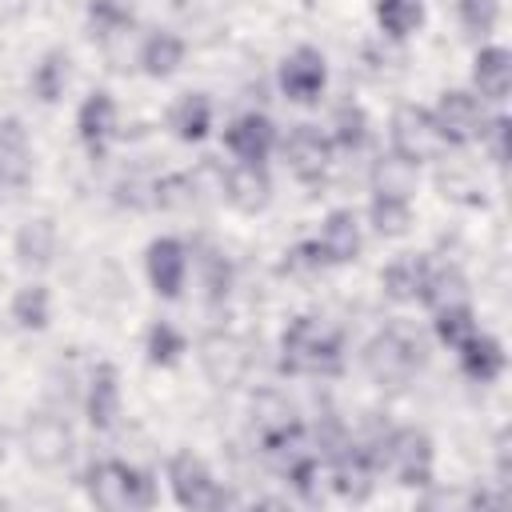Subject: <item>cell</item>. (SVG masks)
Returning a JSON list of instances; mask_svg holds the SVG:
<instances>
[{"label":"cell","mask_w":512,"mask_h":512,"mask_svg":"<svg viewBox=\"0 0 512 512\" xmlns=\"http://www.w3.org/2000/svg\"><path fill=\"white\" fill-rule=\"evenodd\" d=\"M508 132H512V120L508 116H496L492 124H484V140H488V156L496 164H508Z\"/></svg>","instance_id":"obj_39"},{"label":"cell","mask_w":512,"mask_h":512,"mask_svg":"<svg viewBox=\"0 0 512 512\" xmlns=\"http://www.w3.org/2000/svg\"><path fill=\"white\" fill-rule=\"evenodd\" d=\"M28 456L36 464H60L68 456V428L56 420V416H40L36 424H28Z\"/></svg>","instance_id":"obj_22"},{"label":"cell","mask_w":512,"mask_h":512,"mask_svg":"<svg viewBox=\"0 0 512 512\" xmlns=\"http://www.w3.org/2000/svg\"><path fill=\"white\" fill-rule=\"evenodd\" d=\"M204 364L212 368V380L232 384V380L244 372V352H240L236 340H228V336H212V340L204 344Z\"/></svg>","instance_id":"obj_31"},{"label":"cell","mask_w":512,"mask_h":512,"mask_svg":"<svg viewBox=\"0 0 512 512\" xmlns=\"http://www.w3.org/2000/svg\"><path fill=\"white\" fill-rule=\"evenodd\" d=\"M380 464L396 476L404 488H428L432 484V440L420 428H396L380 444Z\"/></svg>","instance_id":"obj_4"},{"label":"cell","mask_w":512,"mask_h":512,"mask_svg":"<svg viewBox=\"0 0 512 512\" xmlns=\"http://www.w3.org/2000/svg\"><path fill=\"white\" fill-rule=\"evenodd\" d=\"M184 348H188V340H184L168 320H160V324H152V328H148V344H144L148 364L172 368V364L180 360V352H184Z\"/></svg>","instance_id":"obj_35"},{"label":"cell","mask_w":512,"mask_h":512,"mask_svg":"<svg viewBox=\"0 0 512 512\" xmlns=\"http://www.w3.org/2000/svg\"><path fill=\"white\" fill-rule=\"evenodd\" d=\"M376 20L388 36L404 40L424 24V0H376Z\"/></svg>","instance_id":"obj_28"},{"label":"cell","mask_w":512,"mask_h":512,"mask_svg":"<svg viewBox=\"0 0 512 512\" xmlns=\"http://www.w3.org/2000/svg\"><path fill=\"white\" fill-rule=\"evenodd\" d=\"M32 172V148H28V132L16 116L0 120V184L20 188Z\"/></svg>","instance_id":"obj_19"},{"label":"cell","mask_w":512,"mask_h":512,"mask_svg":"<svg viewBox=\"0 0 512 512\" xmlns=\"http://www.w3.org/2000/svg\"><path fill=\"white\" fill-rule=\"evenodd\" d=\"M316 268H324V256H320L316 240L296 244V248L288 252V260H284V272H316Z\"/></svg>","instance_id":"obj_40"},{"label":"cell","mask_w":512,"mask_h":512,"mask_svg":"<svg viewBox=\"0 0 512 512\" xmlns=\"http://www.w3.org/2000/svg\"><path fill=\"white\" fill-rule=\"evenodd\" d=\"M12 320L20 328H44L48 324V288L44 284H24L12 296Z\"/></svg>","instance_id":"obj_34"},{"label":"cell","mask_w":512,"mask_h":512,"mask_svg":"<svg viewBox=\"0 0 512 512\" xmlns=\"http://www.w3.org/2000/svg\"><path fill=\"white\" fill-rule=\"evenodd\" d=\"M420 364H424V344L404 328H384L364 348V372L384 388H404L420 372Z\"/></svg>","instance_id":"obj_3"},{"label":"cell","mask_w":512,"mask_h":512,"mask_svg":"<svg viewBox=\"0 0 512 512\" xmlns=\"http://www.w3.org/2000/svg\"><path fill=\"white\" fill-rule=\"evenodd\" d=\"M84 416L96 432H108L116 428V416H120V380H116V368L112 364H96L92 376H88V392H84Z\"/></svg>","instance_id":"obj_16"},{"label":"cell","mask_w":512,"mask_h":512,"mask_svg":"<svg viewBox=\"0 0 512 512\" xmlns=\"http://www.w3.org/2000/svg\"><path fill=\"white\" fill-rule=\"evenodd\" d=\"M432 120H436L444 144H472V140H480V132H484V124H488L480 100H476L472 92H464V88L440 92V100H436V108H432Z\"/></svg>","instance_id":"obj_7"},{"label":"cell","mask_w":512,"mask_h":512,"mask_svg":"<svg viewBox=\"0 0 512 512\" xmlns=\"http://www.w3.org/2000/svg\"><path fill=\"white\" fill-rule=\"evenodd\" d=\"M372 192L412 200V192H416V164H408V160L396 156V152L384 156V160L372 168Z\"/></svg>","instance_id":"obj_26"},{"label":"cell","mask_w":512,"mask_h":512,"mask_svg":"<svg viewBox=\"0 0 512 512\" xmlns=\"http://www.w3.org/2000/svg\"><path fill=\"white\" fill-rule=\"evenodd\" d=\"M328 84V64H324V52L320 48H296L284 56L280 64V92L296 104H316L320 92Z\"/></svg>","instance_id":"obj_8"},{"label":"cell","mask_w":512,"mask_h":512,"mask_svg":"<svg viewBox=\"0 0 512 512\" xmlns=\"http://www.w3.org/2000/svg\"><path fill=\"white\" fill-rule=\"evenodd\" d=\"M472 84H476V92L484 100L504 104L508 88H512V56H508V48H500V44L480 48L476 60H472Z\"/></svg>","instance_id":"obj_17"},{"label":"cell","mask_w":512,"mask_h":512,"mask_svg":"<svg viewBox=\"0 0 512 512\" xmlns=\"http://www.w3.org/2000/svg\"><path fill=\"white\" fill-rule=\"evenodd\" d=\"M224 144H228V152H232L236 160H244V164H264L268 152L276 148V124H272L264 112H244V116H236V120L228 124Z\"/></svg>","instance_id":"obj_11"},{"label":"cell","mask_w":512,"mask_h":512,"mask_svg":"<svg viewBox=\"0 0 512 512\" xmlns=\"http://www.w3.org/2000/svg\"><path fill=\"white\" fill-rule=\"evenodd\" d=\"M444 148H448V144H444V136H440V128H436V120H432L428 108H420V104H400V108L392 112V152H396V156H404L408 164H428V160H436Z\"/></svg>","instance_id":"obj_5"},{"label":"cell","mask_w":512,"mask_h":512,"mask_svg":"<svg viewBox=\"0 0 512 512\" xmlns=\"http://www.w3.org/2000/svg\"><path fill=\"white\" fill-rule=\"evenodd\" d=\"M180 60H184V40L176 36V32H152L144 44H140V64H144V72L148 76H156V80H164V76H172L176 68H180Z\"/></svg>","instance_id":"obj_23"},{"label":"cell","mask_w":512,"mask_h":512,"mask_svg":"<svg viewBox=\"0 0 512 512\" xmlns=\"http://www.w3.org/2000/svg\"><path fill=\"white\" fill-rule=\"evenodd\" d=\"M76 132H80L88 156L100 160L104 148H108V140H112V132H116V100H112L104 88H96V92L80 104V112H76Z\"/></svg>","instance_id":"obj_13"},{"label":"cell","mask_w":512,"mask_h":512,"mask_svg":"<svg viewBox=\"0 0 512 512\" xmlns=\"http://www.w3.org/2000/svg\"><path fill=\"white\" fill-rule=\"evenodd\" d=\"M344 364V348H340V332L312 320V316H296L284 336H280V368L292 376H332Z\"/></svg>","instance_id":"obj_1"},{"label":"cell","mask_w":512,"mask_h":512,"mask_svg":"<svg viewBox=\"0 0 512 512\" xmlns=\"http://www.w3.org/2000/svg\"><path fill=\"white\" fill-rule=\"evenodd\" d=\"M152 200L164 208V212H180V208H192V192H196V184L188 180V176H164V180H156L152 184Z\"/></svg>","instance_id":"obj_38"},{"label":"cell","mask_w":512,"mask_h":512,"mask_svg":"<svg viewBox=\"0 0 512 512\" xmlns=\"http://www.w3.org/2000/svg\"><path fill=\"white\" fill-rule=\"evenodd\" d=\"M68 88V52L52 48L44 52V60L32 68V92L44 100V104H56Z\"/></svg>","instance_id":"obj_27"},{"label":"cell","mask_w":512,"mask_h":512,"mask_svg":"<svg viewBox=\"0 0 512 512\" xmlns=\"http://www.w3.org/2000/svg\"><path fill=\"white\" fill-rule=\"evenodd\" d=\"M456 8H460V24L472 36H488L500 20V0H456Z\"/></svg>","instance_id":"obj_37"},{"label":"cell","mask_w":512,"mask_h":512,"mask_svg":"<svg viewBox=\"0 0 512 512\" xmlns=\"http://www.w3.org/2000/svg\"><path fill=\"white\" fill-rule=\"evenodd\" d=\"M360 220L352 208H336L324 216L320 224V236H316V248L324 256V264H348L360 256Z\"/></svg>","instance_id":"obj_15"},{"label":"cell","mask_w":512,"mask_h":512,"mask_svg":"<svg viewBox=\"0 0 512 512\" xmlns=\"http://www.w3.org/2000/svg\"><path fill=\"white\" fill-rule=\"evenodd\" d=\"M420 300L432 308V312H440V308H452V304H468V280H464V272L460 268H436L432 264V272H428V284H424V292H420Z\"/></svg>","instance_id":"obj_24"},{"label":"cell","mask_w":512,"mask_h":512,"mask_svg":"<svg viewBox=\"0 0 512 512\" xmlns=\"http://www.w3.org/2000/svg\"><path fill=\"white\" fill-rule=\"evenodd\" d=\"M336 148L344 152H356L364 140H368V116L360 104H340L336 116H332V136H328Z\"/></svg>","instance_id":"obj_33"},{"label":"cell","mask_w":512,"mask_h":512,"mask_svg":"<svg viewBox=\"0 0 512 512\" xmlns=\"http://www.w3.org/2000/svg\"><path fill=\"white\" fill-rule=\"evenodd\" d=\"M284 160L296 180L316 184V180H324V172L332 164V140L312 124H296L284 140Z\"/></svg>","instance_id":"obj_9"},{"label":"cell","mask_w":512,"mask_h":512,"mask_svg":"<svg viewBox=\"0 0 512 512\" xmlns=\"http://www.w3.org/2000/svg\"><path fill=\"white\" fill-rule=\"evenodd\" d=\"M432 316H436V336H440V344H448V348H460V344L476 332L472 304H452V308H440V312H432Z\"/></svg>","instance_id":"obj_36"},{"label":"cell","mask_w":512,"mask_h":512,"mask_svg":"<svg viewBox=\"0 0 512 512\" xmlns=\"http://www.w3.org/2000/svg\"><path fill=\"white\" fill-rule=\"evenodd\" d=\"M368 216H372V228L380 236H404L408 224H412V200H400V196H372L368 204Z\"/></svg>","instance_id":"obj_30"},{"label":"cell","mask_w":512,"mask_h":512,"mask_svg":"<svg viewBox=\"0 0 512 512\" xmlns=\"http://www.w3.org/2000/svg\"><path fill=\"white\" fill-rule=\"evenodd\" d=\"M52 252H56V224H52L48 216L28 220V224L16 232V256H20V264L44 268V264L52 260Z\"/></svg>","instance_id":"obj_25"},{"label":"cell","mask_w":512,"mask_h":512,"mask_svg":"<svg viewBox=\"0 0 512 512\" xmlns=\"http://www.w3.org/2000/svg\"><path fill=\"white\" fill-rule=\"evenodd\" d=\"M84 488H88L92 504L108 508V512H132V508H152L156 504V484L124 460L92 464L88 476H84Z\"/></svg>","instance_id":"obj_2"},{"label":"cell","mask_w":512,"mask_h":512,"mask_svg":"<svg viewBox=\"0 0 512 512\" xmlns=\"http://www.w3.org/2000/svg\"><path fill=\"white\" fill-rule=\"evenodd\" d=\"M428 272H432V260L428 256H404V260H396V264L384 268V292L392 300H400V304L420 300V292L428 284Z\"/></svg>","instance_id":"obj_20"},{"label":"cell","mask_w":512,"mask_h":512,"mask_svg":"<svg viewBox=\"0 0 512 512\" xmlns=\"http://www.w3.org/2000/svg\"><path fill=\"white\" fill-rule=\"evenodd\" d=\"M88 24H92V36L108 40V36H120L132 28V4L128 0H92L88 4Z\"/></svg>","instance_id":"obj_32"},{"label":"cell","mask_w":512,"mask_h":512,"mask_svg":"<svg viewBox=\"0 0 512 512\" xmlns=\"http://www.w3.org/2000/svg\"><path fill=\"white\" fill-rule=\"evenodd\" d=\"M456 356H460L464 376L476 380V384H492V380L504 372V344H500L496 336H488V332H472V336L456 348Z\"/></svg>","instance_id":"obj_18"},{"label":"cell","mask_w":512,"mask_h":512,"mask_svg":"<svg viewBox=\"0 0 512 512\" xmlns=\"http://www.w3.org/2000/svg\"><path fill=\"white\" fill-rule=\"evenodd\" d=\"M144 268H148V280H152L156 296L176 300L180 288H184V276H188V248L176 236H160V240L148 244Z\"/></svg>","instance_id":"obj_10"},{"label":"cell","mask_w":512,"mask_h":512,"mask_svg":"<svg viewBox=\"0 0 512 512\" xmlns=\"http://www.w3.org/2000/svg\"><path fill=\"white\" fill-rule=\"evenodd\" d=\"M328 488L336 496H344V500H356V504L368 500L372 488H376V460H372V452H356V448L340 452L332 460V468H328Z\"/></svg>","instance_id":"obj_12"},{"label":"cell","mask_w":512,"mask_h":512,"mask_svg":"<svg viewBox=\"0 0 512 512\" xmlns=\"http://www.w3.org/2000/svg\"><path fill=\"white\" fill-rule=\"evenodd\" d=\"M252 424H256V432H260V444H268V440L284 436L288 428H296V416H292V408H288L280 396L264 392V396L252 404Z\"/></svg>","instance_id":"obj_29"},{"label":"cell","mask_w":512,"mask_h":512,"mask_svg":"<svg viewBox=\"0 0 512 512\" xmlns=\"http://www.w3.org/2000/svg\"><path fill=\"white\" fill-rule=\"evenodd\" d=\"M224 196H228V204L232 208H240V212H264L268 208V200H272V180H268V172H264V164H244V160H236L228 172H224Z\"/></svg>","instance_id":"obj_14"},{"label":"cell","mask_w":512,"mask_h":512,"mask_svg":"<svg viewBox=\"0 0 512 512\" xmlns=\"http://www.w3.org/2000/svg\"><path fill=\"white\" fill-rule=\"evenodd\" d=\"M168 484H172V496L180 508H192V512H212V508H224L228 504V492L212 480L208 464L192 452H176L168 460Z\"/></svg>","instance_id":"obj_6"},{"label":"cell","mask_w":512,"mask_h":512,"mask_svg":"<svg viewBox=\"0 0 512 512\" xmlns=\"http://www.w3.org/2000/svg\"><path fill=\"white\" fill-rule=\"evenodd\" d=\"M168 128H172L180 140H188V144L204 140L208 128H212V104H208V96H200V92L180 96V100L172 104V112H168Z\"/></svg>","instance_id":"obj_21"}]
</instances>
